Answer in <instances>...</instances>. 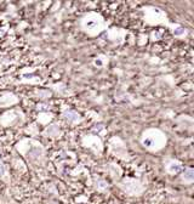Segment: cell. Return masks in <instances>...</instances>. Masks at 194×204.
<instances>
[{
	"label": "cell",
	"instance_id": "3",
	"mask_svg": "<svg viewBox=\"0 0 194 204\" xmlns=\"http://www.w3.org/2000/svg\"><path fill=\"white\" fill-rule=\"evenodd\" d=\"M119 186L130 196H138L143 192V186L136 179H125L120 182Z\"/></svg>",
	"mask_w": 194,
	"mask_h": 204
},
{
	"label": "cell",
	"instance_id": "9",
	"mask_svg": "<svg viewBox=\"0 0 194 204\" xmlns=\"http://www.w3.org/2000/svg\"><path fill=\"white\" fill-rule=\"evenodd\" d=\"M4 174V166H3V164L0 163V176H1Z\"/></svg>",
	"mask_w": 194,
	"mask_h": 204
},
{
	"label": "cell",
	"instance_id": "1",
	"mask_svg": "<svg viewBox=\"0 0 194 204\" xmlns=\"http://www.w3.org/2000/svg\"><path fill=\"white\" fill-rule=\"evenodd\" d=\"M141 143L143 147L152 152H156L162 150L166 145V136L158 129H148L142 134Z\"/></svg>",
	"mask_w": 194,
	"mask_h": 204
},
{
	"label": "cell",
	"instance_id": "2",
	"mask_svg": "<svg viewBox=\"0 0 194 204\" xmlns=\"http://www.w3.org/2000/svg\"><path fill=\"white\" fill-rule=\"evenodd\" d=\"M83 29L90 35H96L103 29V18L95 12L87 13L81 21Z\"/></svg>",
	"mask_w": 194,
	"mask_h": 204
},
{
	"label": "cell",
	"instance_id": "7",
	"mask_svg": "<svg viewBox=\"0 0 194 204\" xmlns=\"http://www.w3.org/2000/svg\"><path fill=\"white\" fill-rule=\"evenodd\" d=\"M97 188H98L100 191H104V190H107V188H108V183L105 182V181H103V180H100V181H98V183H97Z\"/></svg>",
	"mask_w": 194,
	"mask_h": 204
},
{
	"label": "cell",
	"instance_id": "6",
	"mask_svg": "<svg viewBox=\"0 0 194 204\" xmlns=\"http://www.w3.org/2000/svg\"><path fill=\"white\" fill-rule=\"evenodd\" d=\"M64 118H67L69 122H73V123H77L80 120V116L77 113V112H73V111H69V112H66L64 114Z\"/></svg>",
	"mask_w": 194,
	"mask_h": 204
},
{
	"label": "cell",
	"instance_id": "5",
	"mask_svg": "<svg viewBox=\"0 0 194 204\" xmlns=\"http://www.w3.org/2000/svg\"><path fill=\"white\" fill-rule=\"evenodd\" d=\"M194 180V173H193V169L192 168H188L183 171L182 176H181V181L183 183H192Z\"/></svg>",
	"mask_w": 194,
	"mask_h": 204
},
{
	"label": "cell",
	"instance_id": "4",
	"mask_svg": "<svg viewBox=\"0 0 194 204\" xmlns=\"http://www.w3.org/2000/svg\"><path fill=\"white\" fill-rule=\"evenodd\" d=\"M181 169H182V164H181L180 162H177V160L171 159V160L166 164V170H167V173L171 174V175L179 174V173L181 171Z\"/></svg>",
	"mask_w": 194,
	"mask_h": 204
},
{
	"label": "cell",
	"instance_id": "8",
	"mask_svg": "<svg viewBox=\"0 0 194 204\" xmlns=\"http://www.w3.org/2000/svg\"><path fill=\"white\" fill-rule=\"evenodd\" d=\"M173 33H175L176 35H183V34L186 33V30H184L182 27H177L176 29H173Z\"/></svg>",
	"mask_w": 194,
	"mask_h": 204
}]
</instances>
